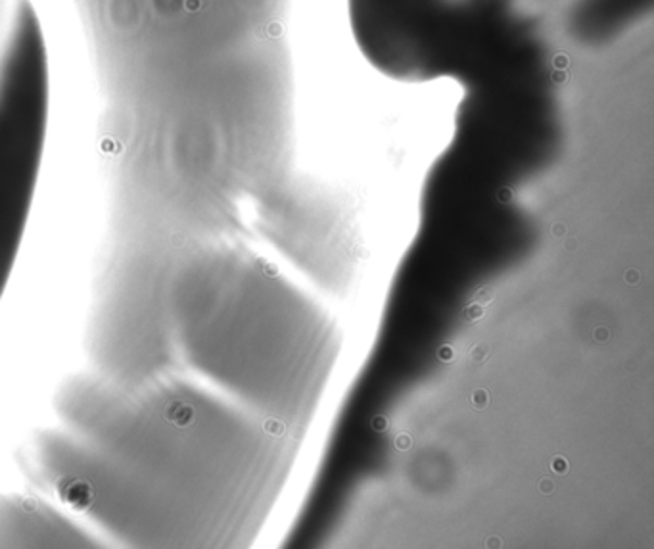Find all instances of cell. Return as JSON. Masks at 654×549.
I'll list each match as a JSON object with an SVG mask.
<instances>
[{
    "instance_id": "1",
    "label": "cell",
    "mask_w": 654,
    "mask_h": 549,
    "mask_svg": "<svg viewBox=\"0 0 654 549\" xmlns=\"http://www.w3.org/2000/svg\"><path fill=\"white\" fill-rule=\"evenodd\" d=\"M49 62L37 16L14 17L0 57V300L16 264L41 171Z\"/></svg>"
},
{
    "instance_id": "2",
    "label": "cell",
    "mask_w": 654,
    "mask_h": 549,
    "mask_svg": "<svg viewBox=\"0 0 654 549\" xmlns=\"http://www.w3.org/2000/svg\"><path fill=\"white\" fill-rule=\"evenodd\" d=\"M97 538L50 503L0 496V548H85Z\"/></svg>"
},
{
    "instance_id": "3",
    "label": "cell",
    "mask_w": 654,
    "mask_h": 549,
    "mask_svg": "<svg viewBox=\"0 0 654 549\" xmlns=\"http://www.w3.org/2000/svg\"><path fill=\"white\" fill-rule=\"evenodd\" d=\"M469 402L474 410L482 412V410H485L490 405V392L485 388H477V390L470 392Z\"/></svg>"
},
{
    "instance_id": "4",
    "label": "cell",
    "mask_w": 654,
    "mask_h": 549,
    "mask_svg": "<svg viewBox=\"0 0 654 549\" xmlns=\"http://www.w3.org/2000/svg\"><path fill=\"white\" fill-rule=\"evenodd\" d=\"M484 316V306H480V304H477V302H472L470 306H467L465 309H462V317H465V321H469V324L480 321V319H482Z\"/></svg>"
},
{
    "instance_id": "5",
    "label": "cell",
    "mask_w": 654,
    "mask_h": 549,
    "mask_svg": "<svg viewBox=\"0 0 654 549\" xmlns=\"http://www.w3.org/2000/svg\"><path fill=\"white\" fill-rule=\"evenodd\" d=\"M493 298H495V292H493V289H490V286H485V289H482V291L477 292V296H474L472 302H477V304H480V306L485 307V304L493 302Z\"/></svg>"
},
{
    "instance_id": "6",
    "label": "cell",
    "mask_w": 654,
    "mask_h": 549,
    "mask_svg": "<svg viewBox=\"0 0 654 549\" xmlns=\"http://www.w3.org/2000/svg\"><path fill=\"white\" fill-rule=\"evenodd\" d=\"M267 435H273V437H283L284 425L279 419H269L266 423Z\"/></svg>"
},
{
    "instance_id": "7",
    "label": "cell",
    "mask_w": 654,
    "mask_h": 549,
    "mask_svg": "<svg viewBox=\"0 0 654 549\" xmlns=\"http://www.w3.org/2000/svg\"><path fill=\"white\" fill-rule=\"evenodd\" d=\"M551 468H553V473H557V475H566L570 465H568L566 457L557 455V457H553V461H551Z\"/></svg>"
},
{
    "instance_id": "8",
    "label": "cell",
    "mask_w": 654,
    "mask_h": 549,
    "mask_svg": "<svg viewBox=\"0 0 654 549\" xmlns=\"http://www.w3.org/2000/svg\"><path fill=\"white\" fill-rule=\"evenodd\" d=\"M470 359L474 362V364H485L488 362V350L482 344H478V346L472 347L470 350Z\"/></svg>"
},
{
    "instance_id": "9",
    "label": "cell",
    "mask_w": 654,
    "mask_h": 549,
    "mask_svg": "<svg viewBox=\"0 0 654 549\" xmlns=\"http://www.w3.org/2000/svg\"><path fill=\"white\" fill-rule=\"evenodd\" d=\"M437 357H440L444 364H449V362H453V357H455V352H453V347L449 346V344H445V346L437 350Z\"/></svg>"
},
{
    "instance_id": "10",
    "label": "cell",
    "mask_w": 654,
    "mask_h": 549,
    "mask_svg": "<svg viewBox=\"0 0 654 549\" xmlns=\"http://www.w3.org/2000/svg\"><path fill=\"white\" fill-rule=\"evenodd\" d=\"M394 444H396L399 452H405V450H409V446H411V438L407 437V435H399V437L394 440Z\"/></svg>"
},
{
    "instance_id": "11",
    "label": "cell",
    "mask_w": 654,
    "mask_h": 549,
    "mask_svg": "<svg viewBox=\"0 0 654 549\" xmlns=\"http://www.w3.org/2000/svg\"><path fill=\"white\" fill-rule=\"evenodd\" d=\"M540 490L543 493H553L555 492V483L551 478H545V480H542V485H540Z\"/></svg>"
},
{
    "instance_id": "12",
    "label": "cell",
    "mask_w": 654,
    "mask_h": 549,
    "mask_svg": "<svg viewBox=\"0 0 654 549\" xmlns=\"http://www.w3.org/2000/svg\"><path fill=\"white\" fill-rule=\"evenodd\" d=\"M624 279H626V283L628 284H636L639 281V273L638 271L630 269V271H626V273H624Z\"/></svg>"
},
{
    "instance_id": "13",
    "label": "cell",
    "mask_w": 654,
    "mask_h": 549,
    "mask_svg": "<svg viewBox=\"0 0 654 549\" xmlns=\"http://www.w3.org/2000/svg\"><path fill=\"white\" fill-rule=\"evenodd\" d=\"M386 425H388V423H386L384 417H374V419H372V428H374V430H384Z\"/></svg>"
},
{
    "instance_id": "14",
    "label": "cell",
    "mask_w": 654,
    "mask_h": 549,
    "mask_svg": "<svg viewBox=\"0 0 654 549\" xmlns=\"http://www.w3.org/2000/svg\"><path fill=\"white\" fill-rule=\"evenodd\" d=\"M595 339H597L599 344H603L608 339V332L603 327H599L597 331H595Z\"/></svg>"
}]
</instances>
